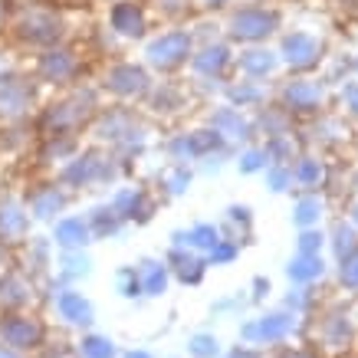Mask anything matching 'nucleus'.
Here are the masks:
<instances>
[{"mask_svg":"<svg viewBox=\"0 0 358 358\" xmlns=\"http://www.w3.org/2000/svg\"><path fill=\"white\" fill-rule=\"evenodd\" d=\"M220 358H266V352L263 348H253V345H247V342H240V345H234V348H227Z\"/></svg>","mask_w":358,"mask_h":358,"instance_id":"45","label":"nucleus"},{"mask_svg":"<svg viewBox=\"0 0 358 358\" xmlns=\"http://www.w3.org/2000/svg\"><path fill=\"white\" fill-rule=\"evenodd\" d=\"M194 181V168L191 164H168L162 174V191L168 197H181Z\"/></svg>","mask_w":358,"mask_h":358,"instance_id":"35","label":"nucleus"},{"mask_svg":"<svg viewBox=\"0 0 358 358\" xmlns=\"http://www.w3.org/2000/svg\"><path fill=\"white\" fill-rule=\"evenodd\" d=\"M194 7V0H155V10L162 13L164 20H181Z\"/></svg>","mask_w":358,"mask_h":358,"instance_id":"43","label":"nucleus"},{"mask_svg":"<svg viewBox=\"0 0 358 358\" xmlns=\"http://www.w3.org/2000/svg\"><path fill=\"white\" fill-rule=\"evenodd\" d=\"M207 125L217 131L227 145H250V141L257 138V131H253V115H247L243 109L230 106V102L214 106V112L207 115Z\"/></svg>","mask_w":358,"mask_h":358,"instance_id":"16","label":"nucleus"},{"mask_svg":"<svg viewBox=\"0 0 358 358\" xmlns=\"http://www.w3.org/2000/svg\"><path fill=\"white\" fill-rule=\"evenodd\" d=\"M86 220H89V230H92V237L96 240H106V237H119L122 230L129 227L125 220L115 214V207L106 201V204H96L92 210L86 214Z\"/></svg>","mask_w":358,"mask_h":358,"instance_id":"31","label":"nucleus"},{"mask_svg":"<svg viewBox=\"0 0 358 358\" xmlns=\"http://www.w3.org/2000/svg\"><path fill=\"white\" fill-rule=\"evenodd\" d=\"M69 201H73V194H69V187L63 185H40L33 187L30 194H27V210H30V220H36V224H53L56 217H63L66 207H69Z\"/></svg>","mask_w":358,"mask_h":358,"instance_id":"17","label":"nucleus"},{"mask_svg":"<svg viewBox=\"0 0 358 358\" xmlns=\"http://www.w3.org/2000/svg\"><path fill=\"white\" fill-rule=\"evenodd\" d=\"M240 257V243L230 237H220L217 243H214V250H207L204 260L207 266H227V263H234Z\"/></svg>","mask_w":358,"mask_h":358,"instance_id":"38","label":"nucleus"},{"mask_svg":"<svg viewBox=\"0 0 358 358\" xmlns=\"http://www.w3.org/2000/svg\"><path fill=\"white\" fill-rule=\"evenodd\" d=\"M122 162L109 148H92V152H79L59 168V185L69 191H99L119 181Z\"/></svg>","mask_w":358,"mask_h":358,"instance_id":"2","label":"nucleus"},{"mask_svg":"<svg viewBox=\"0 0 358 358\" xmlns=\"http://www.w3.org/2000/svg\"><path fill=\"white\" fill-rule=\"evenodd\" d=\"M352 358H358V355H352Z\"/></svg>","mask_w":358,"mask_h":358,"instance_id":"53","label":"nucleus"},{"mask_svg":"<svg viewBox=\"0 0 358 358\" xmlns=\"http://www.w3.org/2000/svg\"><path fill=\"white\" fill-rule=\"evenodd\" d=\"M270 293H273V282L266 280V276H257V280H253V296H250V303H253V306H260Z\"/></svg>","mask_w":358,"mask_h":358,"instance_id":"46","label":"nucleus"},{"mask_svg":"<svg viewBox=\"0 0 358 358\" xmlns=\"http://www.w3.org/2000/svg\"><path fill=\"white\" fill-rule=\"evenodd\" d=\"M187 69H191V76L197 83H214L217 89H224L227 73L234 69V50H230L227 40L194 46V53L187 59Z\"/></svg>","mask_w":358,"mask_h":358,"instance_id":"13","label":"nucleus"},{"mask_svg":"<svg viewBox=\"0 0 358 358\" xmlns=\"http://www.w3.org/2000/svg\"><path fill=\"white\" fill-rule=\"evenodd\" d=\"M338 99H342V112H345L348 119L358 122V76H352V79H345V83H342Z\"/></svg>","mask_w":358,"mask_h":358,"instance_id":"42","label":"nucleus"},{"mask_svg":"<svg viewBox=\"0 0 358 358\" xmlns=\"http://www.w3.org/2000/svg\"><path fill=\"white\" fill-rule=\"evenodd\" d=\"M0 358H30V355H23V352H17V348H10V345H3V342H0Z\"/></svg>","mask_w":358,"mask_h":358,"instance_id":"50","label":"nucleus"},{"mask_svg":"<svg viewBox=\"0 0 358 358\" xmlns=\"http://www.w3.org/2000/svg\"><path fill=\"white\" fill-rule=\"evenodd\" d=\"M336 280L345 293H355L358 296V247L348 253L345 260H338V270H336Z\"/></svg>","mask_w":358,"mask_h":358,"instance_id":"39","label":"nucleus"},{"mask_svg":"<svg viewBox=\"0 0 358 358\" xmlns=\"http://www.w3.org/2000/svg\"><path fill=\"white\" fill-rule=\"evenodd\" d=\"M326 243L332 247V253H336V263L345 260L348 253L358 247V230L348 224V220H336L332 224V230L326 234Z\"/></svg>","mask_w":358,"mask_h":358,"instance_id":"34","label":"nucleus"},{"mask_svg":"<svg viewBox=\"0 0 358 358\" xmlns=\"http://www.w3.org/2000/svg\"><path fill=\"white\" fill-rule=\"evenodd\" d=\"M122 358H155L148 348H131V352H122Z\"/></svg>","mask_w":358,"mask_h":358,"instance_id":"51","label":"nucleus"},{"mask_svg":"<svg viewBox=\"0 0 358 358\" xmlns=\"http://www.w3.org/2000/svg\"><path fill=\"white\" fill-rule=\"evenodd\" d=\"M79 69H83L79 56L66 46H50L36 56V83H46V86H73L79 79Z\"/></svg>","mask_w":358,"mask_h":358,"instance_id":"15","label":"nucleus"},{"mask_svg":"<svg viewBox=\"0 0 358 358\" xmlns=\"http://www.w3.org/2000/svg\"><path fill=\"white\" fill-rule=\"evenodd\" d=\"M326 260L322 253H296L293 260L286 263V280L293 286H315L326 280Z\"/></svg>","mask_w":358,"mask_h":358,"instance_id":"29","label":"nucleus"},{"mask_svg":"<svg viewBox=\"0 0 358 358\" xmlns=\"http://www.w3.org/2000/svg\"><path fill=\"white\" fill-rule=\"evenodd\" d=\"M289 168H293V187H299V191H322V187H326L329 168L319 155L299 152Z\"/></svg>","mask_w":358,"mask_h":358,"instance_id":"27","label":"nucleus"},{"mask_svg":"<svg viewBox=\"0 0 358 358\" xmlns=\"http://www.w3.org/2000/svg\"><path fill=\"white\" fill-rule=\"evenodd\" d=\"M99 86H102V92H109V96L119 99V102H141L155 83H152L148 66L135 63V59H119V63L106 66Z\"/></svg>","mask_w":358,"mask_h":358,"instance_id":"7","label":"nucleus"},{"mask_svg":"<svg viewBox=\"0 0 358 358\" xmlns=\"http://www.w3.org/2000/svg\"><path fill=\"white\" fill-rule=\"evenodd\" d=\"M234 69H237V76H243V79L266 83V79H273L280 73L282 63H280V53H276V50H270L266 43H253V46H243V50L234 56Z\"/></svg>","mask_w":358,"mask_h":358,"instance_id":"18","label":"nucleus"},{"mask_svg":"<svg viewBox=\"0 0 358 358\" xmlns=\"http://www.w3.org/2000/svg\"><path fill=\"white\" fill-rule=\"evenodd\" d=\"M53 276L59 286H76L79 280L92 276V257L86 250H59V257L53 260Z\"/></svg>","mask_w":358,"mask_h":358,"instance_id":"26","label":"nucleus"},{"mask_svg":"<svg viewBox=\"0 0 358 358\" xmlns=\"http://www.w3.org/2000/svg\"><path fill=\"white\" fill-rule=\"evenodd\" d=\"M299 322H303V315L289 313V309H270V313H260L247 319L243 326H240V342H247L253 348H282L289 338L299 332Z\"/></svg>","mask_w":358,"mask_h":358,"instance_id":"5","label":"nucleus"},{"mask_svg":"<svg viewBox=\"0 0 358 358\" xmlns=\"http://www.w3.org/2000/svg\"><path fill=\"white\" fill-rule=\"evenodd\" d=\"M230 0H194V7L197 10H224Z\"/></svg>","mask_w":358,"mask_h":358,"instance_id":"48","label":"nucleus"},{"mask_svg":"<svg viewBox=\"0 0 358 358\" xmlns=\"http://www.w3.org/2000/svg\"><path fill=\"white\" fill-rule=\"evenodd\" d=\"M276 53H280L282 69H293L296 76H303V73H309V69H315L322 63L326 40H322V33H313V30H289L280 36Z\"/></svg>","mask_w":358,"mask_h":358,"instance_id":"9","label":"nucleus"},{"mask_svg":"<svg viewBox=\"0 0 358 358\" xmlns=\"http://www.w3.org/2000/svg\"><path fill=\"white\" fill-rule=\"evenodd\" d=\"M326 250V230L322 227H303L296 237V253H322Z\"/></svg>","mask_w":358,"mask_h":358,"instance_id":"41","label":"nucleus"},{"mask_svg":"<svg viewBox=\"0 0 358 358\" xmlns=\"http://www.w3.org/2000/svg\"><path fill=\"white\" fill-rule=\"evenodd\" d=\"M263 181H266V187H270L273 194H282V191L293 187V168L289 164H266Z\"/></svg>","mask_w":358,"mask_h":358,"instance_id":"40","label":"nucleus"},{"mask_svg":"<svg viewBox=\"0 0 358 358\" xmlns=\"http://www.w3.org/2000/svg\"><path fill=\"white\" fill-rule=\"evenodd\" d=\"M266 152H263V145H257V141H250V145H243L237 152V168L240 174H263L266 171Z\"/></svg>","mask_w":358,"mask_h":358,"instance_id":"37","label":"nucleus"},{"mask_svg":"<svg viewBox=\"0 0 358 358\" xmlns=\"http://www.w3.org/2000/svg\"><path fill=\"white\" fill-rule=\"evenodd\" d=\"M36 79L3 69L0 73V122H23L33 115Z\"/></svg>","mask_w":358,"mask_h":358,"instance_id":"11","label":"nucleus"},{"mask_svg":"<svg viewBox=\"0 0 358 358\" xmlns=\"http://www.w3.org/2000/svg\"><path fill=\"white\" fill-rule=\"evenodd\" d=\"M293 220L296 227H322V220H326V197L322 191H303V194L296 197L293 204Z\"/></svg>","mask_w":358,"mask_h":358,"instance_id":"30","label":"nucleus"},{"mask_svg":"<svg viewBox=\"0 0 358 358\" xmlns=\"http://www.w3.org/2000/svg\"><path fill=\"white\" fill-rule=\"evenodd\" d=\"M109 204L115 207V214H119L125 224H145V220H152V214H155L152 191H148V187H141V185L115 187V194L109 197Z\"/></svg>","mask_w":358,"mask_h":358,"instance_id":"19","label":"nucleus"},{"mask_svg":"<svg viewBox=\"0 0 358 358\" xmlns=\"http://www.w3.org/2000/svg\"><path fill=\"white\" fill-rule=\"evenodd\" d=\"M76 358H122L115 338L99 336V332H83L76 342Z\"/></svg>","mask_w":358,"mask_h":358,"instance_id":"33","label":"nucleus"},{"mask_svg":"<svg viewBox=\"0 0 358 358\" xmlns=\"http://www.w3.org/2000/svg\"><path fill=\"white\" fill-rule=\"evenodd\" d=\"M99 92L96 89H69L63 99H56L53 106L40 115V131L43 138L53 135H76L79 129L92 125L99 115Z\"/></svg>","mask_w":358,"mask_h":358,"instance_id":"1","label":"nucleus"},{"mask_svg":"<svg viewBox=\"0 0 358 358\" xmlns=\"http://www.w3.org/2000/svg\"><path fill=\"white\" fill-rule=\"evenodd\" d=\"M46 322L40 315L27 313V309H7V313H0V342L3 345L17 348L23 355H30V352H40L46 345Z\"/></svg>","mask_w":358,"mask_h":358,"instance_id":"8","label":"nucleus"},{"mask_svg":"<svg viewBox=\"0 0 358 358\" xmlns=\"http://www.w3.org/2000/svg\"><path fill=\"white\" fill-rule=\"evenodd\" d=\"M352 69H355V76H358V56H355V63H352Z\"/></svg>","mask_w":358,"mask_h":358,"instance_id":"52","label":"nucleus"},{"mask_svg":"<svg viewBox=\"0 0 358 358\" xmlns=\"http://www.w3.org/2000/svg\"><path fill=\"white\" fill-rule=\"evenodd\" d=\"M282 30V13L276 7H263V3H243L234 7L224 20V33H227V43L240 46H253V43H266L270 36Z\"/></svg>","mask_w":358,"mask_h":358,"instance_id":"3","label":"nucleus"},{"mask_svg":"<svg viewBox=\"0 0 358 358\" xmlns=\"http://www.w3.org/2000/svg\"><path fill=\"white\" fill-rule=\"evenodd\" d=\"M329 102V86L322 79H309V76H296L289 83H282L276 89V106L286 115H319Z\"/></svg>","mask_w":358,"mask_h":358,"instance_id":"10","label":"nucleus"},{"mask_svg":"<svg viewBox=\"0 0 358 358\" xmlns=\"http://www.w3.org/2000/svg\"><path fill=\"white\" fill-rule=\"evenodd\" d=\"M109 27L122 40H145V33H148V13L135 0H115L109 7Z\"/></svg>","mask_w":358,"mask_h":358,"instance_id":"20","label":"nucleus"},{"mask_svg":"<svg viewBox=\"0 0 358 358\" xmlns=\"http://www.w3.org/2000/svg\"><path fill=\"white\" fill-rule=\"evenodd\" d=\"M220 96H224V102H230V106H237V109H243V112H257L270 102V86H266V83H257V79L240 76V79H234V83H224Z\"/></svg>","mask_w":358,"mask_h":358,"instance_id":"22","label":"nucleus"},{"mask_svg":"<svg viewBox=\"0 0 358 358\" xmlns=\"http://www.w3.org/2000/svg\"><path fill=\"white\" fill-rule=\"evenodd\" d=\"M224 355V345L214 332H194L187 338V358H220Z\"/></svg>","mask_w":358,"mask_h":358,"instance_id":"36","label":"nucleus"},{"mask_svg":"<svg viewBox=\"0 0 358 358\" xmlns=\"http://www.w3.org/2000/svg\"><path fill=\"white\" fill-rule=\"evenodd\" d=\"M250 230H253V210L247 204H230L224 220H220V234L240 243V240L250 237Z\"/></svg>","mask_w":358,"mask_h":358,"instance_id":"32","label":"nucleus"},{"mask_svg":"<svg viewBox=\"0 0 358 358\" xmlns=\"http://www.w3.org/2000/svg\"><path fill=\"white\" fill-rule=\"evenodd\" d=\"M164 263L171 266V280L185 282V286H201L207 270H210L201 253H194V250H178V247H168Z\"/></svg>","mask_w":358,"mask_h":358,"instance_id":"23","label":"nucleus"},{"mask_svg":"<svg viewBox=\"0 0 358 358\" xmlns=\"http://www.w3.org/2000/svg\"><path fill=\"white\" fill-rule=\"evenodd\" d=\"M135 273H138V282H141V293L158 299V296L168 293L171 286V266L162 260V257H145V260L135 263Z\"/></svg>","mask_w":358,"mask_h":358,"instance_id":"28","label":"nucleus"},{"mask_svg":"<svg viewBox=\"0 0 358 358\" xmlns=\"http://www.w3.org/2000/svg\"><path fill=\"white\" fill-rule=\"evenodd\" d=\"M36 299V286L27 273L20 270H7L0 276V309H30Z\"/></svg>","mask_w":358,"mask_h":358,"instance_id":"25","label":"nucleus"},{"mask_svg":"<svg viewBox=\"0 0 358 358\" xmlns=\"http://www.w3.org/2000/svg\"><path fill=\"white\" fill-rule=\"evenodd\" d=\"M355 342V319L345 309H329L315 319V345L329 355H342Z\"/></svg>","mask_w":358,"mask_h":358,"instance_id":"14","label":"nucleus"},{"mask_svg":"<svg viewBox=\"0 0 358 358\" xmlns=\"http://www.w3.org/2000/svg\"><path fill=\"white\" fill-rule=\"evenodd\" d=\"M345 220L358 230V197H352V201H348V217H345Z\"/></svg>","mask_w":358,"mask_h":358,"instance_id":"49","label":"nucleus"},{"mask_svg":"<svg viewBox=\"0 0 358 358\" xmlns=\"http://www.w3.org/2000/svg\"><path fill=\"white\" fill-rule=\"evenodd\" d=\"M194 53V33L191 30H181V27H174V30H162L155 33L152 40H145V66L155 69V73H164V76H171L178 69H185L187 59Z\"/></svg>","mask_w":358,"mask_h":358,"instance_id":"4","label":"nucleus"},{"mask_svg":"<svg viewBox=\"0 0 358 358\" xmlns=\"http://www.w3.org/2000/svg\"><path fill=\"white\" fill-rule=\"evenodd\" d=\"M50 306H53L56 319L69 329H79V332H89L96 326V306L83 289L76 286H59L53 282V293H50Z\"/></svg>","mask_w":358,"mask_h":358,"instance_id":"12","label":"nucleus"},{"mask_svg":"<svg viewBox=\"0 0 358 358\" xmlns=\"http://www.w3.org/2000/svg\"><path fill=\"white\" fill-rule=\"evenodd\" d=\"M273 358H319L315 352H309V348H289V345H282L276 348V355Z\"/></svg>","mask_w":358,"mask_h":358,"instance_id":"47","label":"nucleus"},{"mask_svg":"<svg viewBox=\"0 0 358 358\" xmlns=\"http://www.w3.org/2000/svg\"><path fill=\"white\" fill-rule=\"evenodd\" d=\"M92 230H89L86 214H63L53 220V247L59 250H86L92 243Z\"/></svg>","mask_w":358,"mask_h":358,"instance_id":"24","label":"nucleus"},{"mask_svg":"<svg viewBox=\"0 0 358 358\" xmlns=\"http://www.w3.org/2000/svg\"><path fill=\"white\" fill-rule=\"evenodd\" d=\"M115 276H119V293L125 296V299H138V296H145V293H141V282H138L135 266H122Z\"/></svg>","mask_w":358,"mask_h":358,"instance_id":"44","label":"nucleus"},{"mask_svg":"<svg viewBox=\"0 0 358 358\" xmlns=\"http://www.w3.org/2000/svg\"><path fill=\"white\" fill-rule=\"evenodd\" d=\"M30 210L20 197H3L0 201V243H27L30 240Z\"/></svg>","mask_w":358,"mask_h":358,"instance_id":"21","label":"nucleus"},{"mask_svg":"<svg viewBox=\"0 0 358 358\" xmlns=\"http://www.w3.org/2000/svg\"><path fill=\"white\" fill-rule=\"evenodd\" d=\"M10 33L23 46L50 50V46L63 43L66 23H63V17L56 10H50V7H30V10H23L20 17L10 23Z\"/></svg>","mask_w":358,"mask_h":358,"instance_id":"6","label":"nucleus"}]
</instances>
